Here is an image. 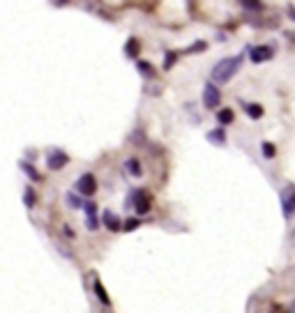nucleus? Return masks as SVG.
I'll return each mask as SVG.
<instances>
[{
    "mask_svg": "<svg viewBox=\"0 0 295 313\" xmlns=\"http://www.w3.org/2000/svg\"><path fill=\"white\" fill-rule=\"evenodd\" d=\"M240 65H242V58H240V55H235V58H224V60H219V62L212 67V72H210V79H212L210 83H215V85L228 83V81L233 79L235 74H238Z\"/></svg>",
    "mask_w": 295,
    "mask_h": 313,
    "instance_id": "1",
    "label": "nucleus"
},
{
    "mask_svg": "<svg viewBox=\"0 0 295 313\" xmlns=\"http://www.w3.org/2000/svg\"><path fill=\"white\" fill-rule=\"evenodd\" d=\"M249 51V60L254 62V65H260V62H265V60H270L272 55H275V49L268 44L263 46H254V49H247Z\"/></svg>",
    "mask_w": 295,
    "mask_h": 313,
    "instance_id": "5",
    "label": "nucleus"
},
{
    "mask_svg": "<svg viewBox=\"0 0 295 313\" xmlns=\"http://www.w3.org/2000/svg\"><path fill=\"white\" fill-rule=\"evenodd\" d=\"M245 113L249 115L251 120H260L265 115V109L260 104H254V101H251V104H245Z\"/></svg>",
    "mask_w": 295,
    "mask_h": 313,
    "instance_id": "9",
    "label": "nucleus"
},
{
    "mask_svg": "<svg viewBox=\"0 0 295 313\" xmlns=\"http://www.w3.org/2000/svg\"><path fill=\"white\" fill-rule=\"evenodd\" d=\"M208 141H212V143H217V145H224V143H226V138H224V129L210 131V134H208Z\"/></svg>",
    "mask_w": 295,
    "mask_h": 313,
    "instance_id": "16",
    "label": "nucleus"
},
{
    "mask_svg": "<svg viewBox=\"0 0 295 313\" xmlns=\"http://www.w3.org/2000/svg\"><path fill=\"white\" fill-rule=\"evenodd\" d=\"M92 288H95L97 299H100V302L104 304V306H111V299H109V295H106V288L102 286V281H95V286H92Z\"/></svg>",
    "mask_w": 295,
    "mask_h": 313,
    "instance_id": "12",
    "label": "nucleus"
},
{
    "mask_svg": "<svg viewBox=\"0 0 295 313\" xmlns=\"http://www.w3.org/2000/svg\"><path fill=\"white\" fill-rule=\"evenodd\" d=\"M102 224H104L106 230H111V233H120V228H122V221L115 217L113 212H109V210L102 212Z\"/></svg>",
    "mask_w": 295,
    "mask_h": 313,
    "instance_id": "7",
    "label": "nucleus"
},
{
    "mask_svg": "<svg viewBox=\"0 0 295 313\" xmlns=\"http://www.w3.org/2000/svg\"><path fill=\"white\" fill-rule=\"evenodd\" d=\"M219 101H221L219 88H217L215 83H205V88H203V106L212 111V109H217V106H219Z\"/></svg>",
    "mask_w": 295,
    "mask_h": 313,
    "instance_id": "4",
    "label": "nucleus"
},
{
    "mask_svg": "<svg viewBox=\"0 0 295 313\" xmlns=\"http://www.w3.org/2000/svg\"><path fill=\"white\" fill-rule=\"evenodd\" d=\"M286 313H295V299H293V304L288 306V311H286Z\"/></svg>",
    "mask_w": 295,
    "mask_h": 313,
    "instance_id": "23",
    "label": "nucleus"
},
{
    "mask_svg": "<svg viewBox=\"0 0 295 313\" xmlns=\"http://www.w3.org/2000/svg\"><path fill=\"white\" fill-rule=\"evenodd\" d=\"M233 120H235L233 109H219V111H217V122H219L221 127H228Z\"/></svg>",
    "mask_w": 295,
    "mask_h": 313,
    "instance_id": "8",
    "label": "nucleus"
},
{
    "mask_svg": "<svg viewBox=\"0 0 295 313\" xmlns=\"http://www.w3.org/2000/svg\"><path fill=\"white\" fill-rule=\"evenodd\" d=\"M62 233H67V237H70V239L74 237V230H72L70 226H62Z\"/></svg>",
    "mask_w": 295,
    "mask_h": 313,
    "instance_id": "22",
    "label": "nucleus"
},
{
    "mask_svg": "<svg viewBox=\"0 0 295 313\" xmlns=\"http://www.w3.org/2000/svg\"><path fill=\"white\" fill-rule=\"evenodd\" d=\"M136 203H134V207H136V212L139 214H148L150 212V207H152V194L150 191H136Z\"/></svg>",
    "mask_w": 295,
    "mask_h": 313,
    "instance_id": "6",
    "label": "nucleus"
},
{
    "mask_svg": "<svg viewBox=\"0 0 295 313\" xmlns=\"http://www.w3.org/2000/svg\"><path fill=\"white\" fill-rule=\"evenodd\" d=\"M139 72L145 79H152V76H155V67H152L150 62H145V60H139Z\"/></svg>",
    "mask_w": 295,
    "mask_h": 313,
    "instance_id": "14",
    "label": "nucleus"
},
{
    "mask_svg": "<svg viewBox=\"0 0 295 313\" xmlns=\"http://www.w3.org/2000/svg\"><path fill=\"white\" fill-rule=\"evenodd\" d=\"M76 189H79V194L81 196H95V191H97V178L92 173H83L79 180H76Z\"/></svg>",
    "mask_w": 295,
    "mask_h": 313,
    "instance_id": "3",
    "label": "nucleus"
},
{
    "mask_svg": "<svg viewBox=\"0 0 295 313\" xmlns=\"http://www.w3.org/2000/svg\"><path fill=\"white\" fill-rule=\"evenodd\" d=\"M136 226H141V219H136V217H132V219H127L125 224H122V228L127 230V233H129V230H134Z\"/></svg>",
    "mask_w": 295,
    "mask_h": 313,
    "instance_id": "19",
    "label": "nucleus"
},
{
    "mask_svg": "<svg viewBox=\"0 0 295 313\" xmlns=\"http://www.w3.org/2000/svg\"><path fill=\"white\" fill-rule=\"evenodd\" d=\"M67 200H70V205H72V207H83V203H81V200L76 198V196H70V198H67Z\"/></svg>",
    "mask_w": 295,
    "mask_h": 313,
    "instance_id": "21",
    "label": "nucleus"
},
{
    "mask_svg": "<svg viewBox=\"0 0 295 313\" xmlns=\"http://www.w3.org/2000/svg\"><path fill=\"white\" fill-rule=\"evenodd\" d=\"M208 49V44H205V42H196L194 46H189V49H187V53H194V51H205Z\"/></svg>",
    "mask_w": 295,
    "mask_h": 313,
    "instance_id": "20",
    "label": "nucleus"
},
{
    "mask_svg": "<svg viewBox=\"0 0 295 313\" xmlns=\"http://www.w3.org/2000/svg\"><path fill=\"white\" fill-rule=\"evenodd\" d=\"M125 170L132 175V178H141V175H143V168H141L139 159H127L125 161Z\"/></svg>",
    "mask_w": 295,
    "mask_h": 313,
    "instance_id": "10",
    "label": "nucleus"
},
{
    "mask_svg": "<svg viewBox=\"0 0 295 313\" xmlns=\"http://www.w3.org/2000/svg\"><path fill=\"white\" fill-rule=\"evenodd\" d=\"M67 164H70L67 152H62V150H58V148L46 150V168L49 170H62Z\"/></svg>",
    "mask_w": 295,
    "mask_h": 313,
    "instance_id": "2",
    "label": "nucleus"
},
{
    "mask_svg": "<svg viewBox=\"0 0 295 313\" xmlns=\"http://www.w3.org/2000/svg\"><path fill=\"white\" fill-rule=\"evenodd\" d=\"M125 53L129 55V58H139V53H141V44H139V40H136V37H129V40H127V44H125Z\"/></svg>",
    "mask_w": 295,
    "mask_h": 313,
    "instance_id": "11",
    "label": "nucleus"
},
{
    "mask_svg": "<svg viewBox=\"0 0 295 313\" xmlns=\"http://www.w3.org/2000/svg\"><path fill=\"white\" fill-rule=\"evenodd\" d=\"M293 205H295V198H293Z\"/></svg>",
    "mask_w": 295,
    "mask_h": 313,
    "instance_id": "24",
    "label": "nucleus"
},
{
    "mask_svg": "<svg viewBox=\"0 0 295 313\" xmlns=\"http://www.w3.org/2000/svg\"><path fill=\"white\" fill-rule=\"evenodd\" d=\"M175 60H178V53H175V51H166V55H164V69H171V67L175 65Z\"/></svg>",
    "mask_w": 295,
    "mask_h": 313,
    "instance_id": "17",
    "label": "nucleus"
},
{
    "mask_svg": "<svg viewBox=\"0 0 295 313\" xmlns=\"http://www.w3.org/2000/svg\"><path fill=\"white\" fill-rule=\"evenodd\" d=\"M21 170H23L25 175H30V178L35 180V182H40V180H42V175L35 170V166H32V164H28V161H21Z\"/></svg>",
    "mask_w": 295,
    "mask_h": 313,
    "instance_id": "13",
    "label": "nucleus"
},
{
    "mask_svg": "<svg viewBox=\"0 0 295 313\" xmlns=\"http://www.w3.org/2000/svg\"><path fill=\"white\" fill-rule=\"evenodd\" d=\"M23 203L28 205V207H35V203H37V200H35V191H32L30 187L23 191Z\"/></svg>",
    "mask_w": 295,
    "mask_h": 313,
    "instance_id": "18",
    "label": "nucleus"
},
{
    "mask_svg": "<svg viewBox=\"0 0 295 313\" xmlns=\"http://www.w3.org/2000/svg\"><path fill=\"white\" fill-rule=\"evenodd\" d=\"M260 152H263L265 159H272V157L277 154V150H275V145H272V143H268V141H265V143H260Z\"/></svg>",
    "mask_w": 295,
    "mask_h": 313,
    "instance_id": "15",
    "label": "nucleus"
}]
</instances>
